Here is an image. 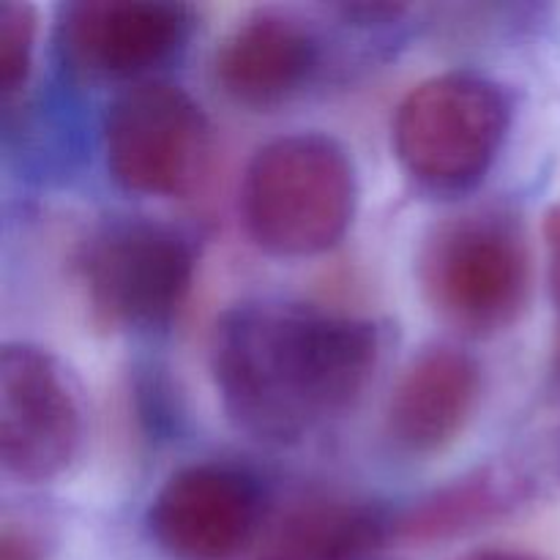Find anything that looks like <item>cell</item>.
Wrapping results in <instances>:
<instances>
[{
  "label": "cell",
  "instance_id": "6da1fadb",
  "mask_svg": "<svg viewBox=\"0 0 560 560\" xmlns=\"http://www.w3.org/2000/svg\"><path fill=\"white\" fill-rule=\"evenodd\" d=\"M381 364L375 323L288 301L224 312L211 372L228 419L249 438L290 446L353 408Z\"/></svg>",
  "mask_w": 560,
  "mask_h": 560
},
{
  "label": "cell",
  "instance_id": "7a4b0ae2",
  "mask_svg": "<svg viewBox=\"0 0 560 560\" xmlns=\"http://www.w3.org/2000/svg\"><path fill=\"white\" fill-rule=\"evenodd\" d=\"M241 211L255 244L271 255H320L353 222V162L326 135L277 137L246 167Z\"/></svg>",
  "mask_w": 560,
  "mask_h": 560
},
{
  "label": "cell",
  "instance_id": "3957f363",
  "mask_svg": "<svg viewBox=\"0 0 560 560\" xmlns=\"http://www.w3.org/2000/svg\"><path fill=\"white\" fill-rule=\"evenodd\" d=\"M416 268L427 304L465 334L506 331L528 306V238L517 217L503 208L441 219L427 233Z\"/></svg>",
  "mask_w": 560,
  "mask_h": 560
},
{
  "label": "cell",
  "instance_id": "277c9868",
  "mask_svg": "<svg viewBox=\"0 0 560 560\" xmlns=\"http://www.w3.org/2000/svg\"><path fill=\"white\" fill-rule=\"evenodd\" d=\"M509 102L474 71H446L416 85L394 118V151L416 180L435 189L474 184L501 151Z\"/></svg>",
  "mask_w": 560,
  "mask_h": 560
},
{
  "label": "cell",
  "instance_id": "5b68a950",
  "mask_svg": "<svg viewBox=\"0 0 560 560\" xmlns=\"http://www.w3.org/2000/svg\"><path fill=\"white\" fill-rule=\"evenodd\" d=\"M102 148L109 175L126 191L180 197L206 173L211 126L184 88L145 80L107 107Z\"/></svg>",
  "mask_w": 560,
  "mask_h": 560
},
{
  "label": "cell",
  "instance_id": "8992f818",
  "mask_svg": "<svg viewBox=\"0 0 560 560\" xmlns=\"http://www.w3.org/2000/svg\"><path fill=\"white\" fill-rule=\"evenodd\" d=\"M91 315L104 328H159L184 306L195 252L173 228L148 219L109 222L80 262Z\"/></svg>",
  "mask_w": 560,
  "mask_h": 560
},
{
  "label": "cell",
  "instance_id": "52a82bcc",
  "mask_svg": "<svg viewBox=\"0 0 560 560\" xmlns=\"http://www.w3.org/2000/svg\"><path fill=\"white\" fill-rule=\"evenodd\" d=\"M85 438L80 388L71 372L36 345L0 350V463L25 485L58 479Z\"/></svg>",
  "mask_w": 560,
  "mask_h": 560
},
{
  "label": "cell",
  "instance_id": "ba28073f",
  "mask_svg": "<svg viewBox=\"0 0 560 560\" xmlns=\"http://www.w3.org/2000/svg\"><path fill=\"white\" fill-rule=\"evenodd\" d=\"M148 528L175 560H230L260 528V492L230 465H186L151 501Z\"/></svg>",
  "mask_w": 560,
  "mask_h": 560
},
{
  "label": "cell",
  "instance_id": "9c48e42d",
  "mask_svg": "<svg viewBox=\"0 0 560 560\" xmlns=\"http://www.w3.org/2000/svg\"><path fill=\"white\" fill-rule=\"evenodd\" d=\"M189 31V9L167 0H80L63 9L60 49L93 80H126L162 63Z\"/></svg>",
  "mask_w": 560,
  "mask_h": 560
},
{
  "label": "cell",
  "instance_id": "30bf717a",
  "mask_svg": "<svg viewBox=\"0 0 560 560\" xmlns=\"http://www.w3.org/2000/svg\"><path fill=\"white\" fill-rule=\"evenodd\" d=\"M481 394L474 355L452 345H432L410 359L386 408L394 446L413 457L441 454L468 427Z\"/></svg>",
  "mask_w": 560,
  "mask_h": 560
},
{
  "label": "cell",
  "instance_id": "8fae6325",
  "mask_svg": "<svg viewBox=\"0 0 560 560\" xmlns=\"http://www.w3.org/2000/svg\"><path fill=\"white\" fill-rule=\"evenodd\" d=\"M315 60V36L301 16L284 9H255L219 42L213 77L233 102L268 109L304 85Z\"/></svg>",
  "mask_w": 560,
  "mask_h": 560
},
{
  "label": "cell",
  "instance_id": "7c38bea8",
  "mask_svg": "<svg viewBox=\"0 0 560 560\" xmlns=\"http://www.w3.org/2000/svg\"><path fill=\"white\" fill-rule=\"evenodd\" d=\"M375 506L348 498H310L266 530L257 560H361L386 541Z\"/></svg>",
  "mask_w": 560,
  "mask_h": 560
},
{
  "label": "cell",
  "instance_id": "4fadbf2b",
  "mask_svg": "<svg viewBox=\"0 0 560 560\" xmlns=\"http://www.w3.org/2000/svg\"><path fill=\"white\" fill-rule=\"evenodd\" d=\"M528 490L530 481L514 468H479L413 503L394 530L408 545L459 539L506 517L528 498Z\"/></svg>",
  "mask_w": 560,
  "mask_h": 560
},
{
  "label": "cell",
  "instance_id": "5bb4252c",
  "mask_svg": "<svg viewBox=\"0 0 560 560\" xmlns=\"http://www.w3.org/2000/svg\"><path fill=\"white\" fill-rule=\"evenodd\" d=\"M36 9L20 0H0V93L11 104L22 91L33 71L36 55Z\"/></svg>",
  "mask_w": 560,
  "mask_h": 560
},
{
  "label": "cell",
  "instance_id": "9a60e30c",
  "mask_svg": "<svg viewBox=\"0 0 560 560\" xmlns=\"http://www.w3.org/2000/svg\"><path fill=\"white\" fill-rule=\"evenodd\" d=\"M44 536L25 520H5L0 528V560H44Z\"/></svg>",
  "mask_w": 560,
  "mask_h": 560
},
{
  "label": "cell",
  "instance_id": "2e32d148",
  "mask_svg": "<svg viewBox=\"0 0 560 560\" xmlns=\"http://www.w3.org/2000/svg\"><path fill=\"white\" fill-rule=\"evenodd\" d=\"M545 241H547V266H550V293L560 312V202L545 213Z\"/></svg>",
  "mask_w": 560,
  "mask_h": 560
},
{
  "label": "cell",
  "instance_id": "e0dca14e",
  "mask_svg": "<svg viewBox=\"0 0 560 560\" xmlns=\"http://www.w3.org/2000/svg\"><path fill=\"white\" fill-rule=\"evenodd\" d=\"M345 14L359 16L361 22H388V20H397L399 14H405V5L361 3V5H348V9H345Z\"/></svg>",
  "mask_w": 560,
  "mask_h": 560
},
{
  "label": "cell",
  "instance_id": "ac0fdd59",
  "mask_svg": "<svg viewBox=\"0 0 560 560\" xmlns=\"http://www.w3.org/2000/svg\"><path fill=\"white\" fill-rule=\"evenodd\" d=\"M463 560H541L536 556H528V552H520V550H479V552H470Z\"/></svg>",
  "mask_w": 560,
  "mask_h": 560
}]
</instances>
